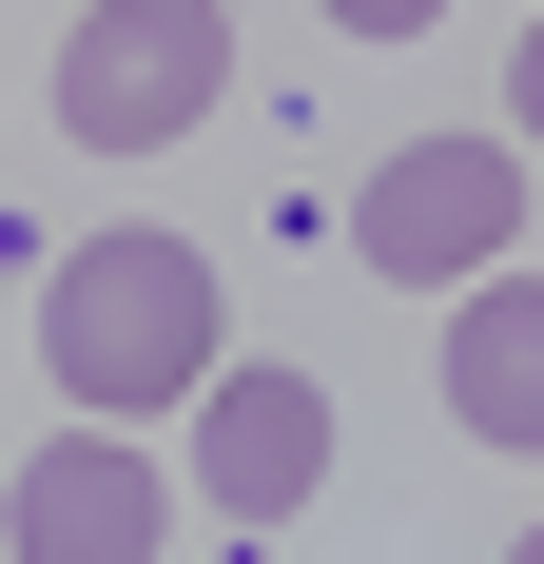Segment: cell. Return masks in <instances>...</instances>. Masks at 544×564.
I'll use <instances>...</instances> for the list:
<instances>
[{
    "mask_svg": "<svg viewBox=\"0 0 544 564\" xmlns=\"http://www.w3.org/2000/svg\"><path fill=\"white\" fill-rule=\"evenodd\" d=\"M215 253L195 234H78L40 273V390H78V409H175V390H215Z\"/></svg>",
    "mask_w": 544,
    "mask_h": 564,
    "instance_id": "6da1fadb",
    "label": "cell"
},
{
    "mask_svg": "<svg viewBox=\"0 0 544 564\" xmlns=\"http://www.w3.org/2000/svg\"><path fill=\"white\" fill-rule=\"evenodd\" d=\"M233 78V20L215 0H98L78 40H58V137L78 156H175Z\"/></svg>",
    "mask_w": 544,
    "mask_h": 564,
    "instance_id": "7a4b0ae2",
    "label": "cell"
},
{
    "mask_svg": "<svg viewBox=\"0 0 544 564\" xmlns=\"http://www.w3.org/2000/svg\"><path fill=\"white\" fill-rule=\"evenodd\" d=\"M525 234V156L505 137H409V156H370V195H350V253H370L389 292H467Z\"/></svg>",
    "mask_w": 544,
    "mask_h": 564,
    "instance_id": "3957f363",
    "label": "cell"
},
{
    "mask_svg": "<svg viewBox=\"0 0 544 564\" xmlns=\"http://www.w3.org/2000/svg\"><path fill=\"white\" fill-rule=\"evenodd\" d=\"M156 525H175V487H156V448H137L117 409H78V429L0 487V545H58V564H137Z\"/></svg>",
    "mask_w": 544,
    "mask_h": 564,
    "instance_id": "277c9868",
    "label": "cell"
},
{
    "mask_svg": "<svg viewBox=\"0 0 544 564\" xmlns=\"http://www.w3.org/2000/svg\"><path fill=\"white\" fill-rule=\"evenodd\" d=\"M195 487H215V525H292L330 487V390L312 370H233L215 429H195Z\"/></svg>",
    "mask_w": 544,
    "mask_h": 564,
    "instance_id": "5b68a950",
    "label": "cell"
},
{
    "mask_svg": "<svg viewBox=\"0 0 544 564\" xmlns=\"http://www.w3.org/2000/svg\"><path fill=\"white\" fill-rule=\"evenodd\" d=\"M447 409L487 429V448H544V273H467L447 292Z\"/></svg>",
    "mask_w": 544,
    "mask_h": 564,
    "instance_id": "8992f818",
    "label": "cell"
},
{
    "mask_svg": "<svg viewBox=\"0 0 544 564\" xmlns=\"http://www.w3.org/2000/svg\"><path fill=\"white\" fill-rule=\"evenodd\" d=\"M330 20H350V40H428L447 0H330Z\"/></svg>",
    "mask_w": 544,
    "mask_h": 564,
    "instance_id": "52a82bcc",
    "label": "cell"
},
{
    "mask_svg": "<svg viewBox=\"0 0 544 564\" xmlns=\"http://www.w3.org/2000/svg\"><path fill=\"white\" fill-rule=\"evenodd\" d=\"M505 137H544V20H525V58H505Z\"/></svg>",
    "mask_w": 544,
    "mask_h": 564,
    "instance_id": "ba28073f",
    "label": "cell"
}]
</instances>
